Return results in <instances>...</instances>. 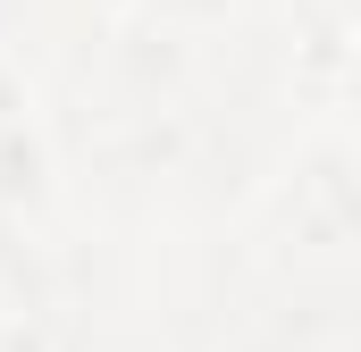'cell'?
<instances>
[]
</instances>
